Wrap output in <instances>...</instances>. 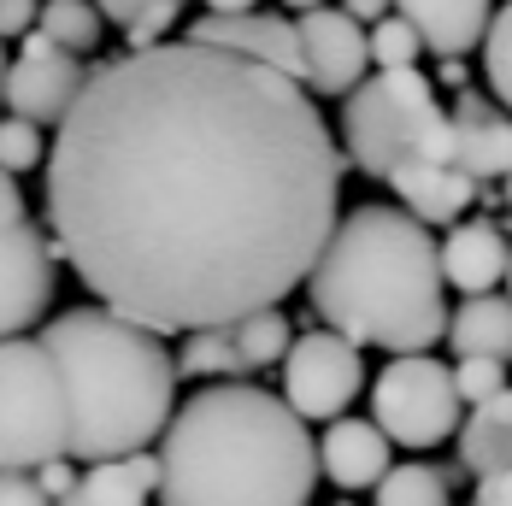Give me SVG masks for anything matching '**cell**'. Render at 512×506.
<instances>
[{"label":"cell","mask_w":512,"mask_h":506,"mask_svg":"<svg viewBox=\"0 0 512 506\" xmlns=\"http://www.w3.org/2000/svg\"><path fill=\"white\" fill-rule=\"evenodd\" d=\"M342 165L301 77L189 36L95 65L42 159L59 253L159 336L295 295L342 218Z\"/></svg>","instance_id":"1"},{"label":"cell","mask_w":512,"mask_h":506,"mask_svg":"<svg viewBox=\"0 0 512 506\" xmlns=\"http://www.w3.org/2000/svg\"><path fill=\"white\" fill-rule=\"evenodd\" d=\"M318 448L307 418L254 383H206L159 430V506H307Z\"/></svg>","instance_id":"2"},{"label":"cell","mask_w":512,"mask_h":506,"mask_svg":"<svg viewBox=\"0 0 512 506\" xmlns=\"http://www.w3.org/2000/svg\"><path fill=\"white\" fill-rule=\"evenodd\" d=\"M312 312L359 348L424 354L448 330V277L430 224L407 206H359L336 218L307 271Z\"/></svg>","instance_id":"3"},{"label":"cell","mask_w":512,"mask_h":506,"mask_svg":"<svg viewBox=\"0 0 512 506\" xmlns=\"http://www.w3.org/2000/svg\"><path fill=\"white\" fill-rule=\"evenodd\" d=\"M48 354L59 359L65 395H71V459H118L154 448L171 401H177V365L159 330L112 312L77 306L42 330Z\"/></svg>","instance_id":"4"},{"label":"cell","mask_w":512,"mask_h":506,"mask_svg":"<svg viewBox=\"0 0 512 506\" xmlns=\"http://www.w3.org/2000/svg\"><path fill=\"white\" fill-rule=\"evenodd\" d=\"M342 101H348L342 148H348V165H359L365 177H389L395 165H412V159L454 165V148H460L454 112H442L418 65H371Z\"/></svg>","instance_id":"5"},{"label":"cell","mask_w":512,"mask_h":506,"mask_svg":"<svg viewBox=\"0 0 512 506\" xmlns=\"http://www.w3.org/2000/svg\"><path fill=\"white\" fill-rule=\"evenodd\" d=\"M71 442V395L48 342L6 336L0 342V471H30L65 454Z\"/></svg>","instance_id":"6"},{"label":"cell","mask_w":512,"mask_h":506,"mask_svg":"<svg viewBox=\"0 0 512 506\" xmlns=\"http://www.w3.org/2000/svg\"><path fill=\"white\" fill-rule=\"evenodd\" d=\"M465 401L454 371L430 354H395L371 383V424L401 448H442L454 442Z\"/></svg>","instance_id":"7"},{"label":"cell","mask_w":512,"mask_h":506,"mask_svg":"<svg viewBox=\"0 0 512 506\" xmlns=\"http://www.w3.org/2000/svg\"><path fill=\"white\" fill-rule=\"evenodd\" d=\"M359 389H365V359H359L354 336L324 324V330H307V336L289 342V354H283V401L307 424L342 418L359 401Z\"/></svg>","instance_id":"8"},{"label":"cell","mask_w":512,"mask_h":506,"mask_svg":"<svg viewBox=\"0 0 512 506\" xmlns=\"http://www.w3.org/2000/svg\"><path fill=\"white\" fill-rule=\"evenodd\" d=\"M83 65H77V53L59 48L53 36H42L36 24L24 30V53L6 65V112H18V118H30V124H59L65 118V106L77 101V89H83Z\"/></svg>","instance_id":"9"},{"label":"cell","mask_w":512,"mask_h":506,"mask_svg":"<svg viewBox=\"0 0 512 506\" xmlns=\"http://www.w3.org/2000/svg\"><path fill=\"white\" fill-rule=\"evenodd\" d=\"M53 301V248L48 236L18 218L0 230V342L24 336Z\"/></svg>","instance_id":"10"},{"label":"cell","mask_w":512,"mask_h":506,"mask_svg":"<svg viewBox=\"0 0 512 506\" xmlns=\"http://www.w3.org/2000/svg\"><path fill=\"white\" fill-rule=\"evenodd\" d=\"M295 30H301V59H307V77H301V83H307L312 95L342 101L359 77L371 71V53H365V30H359V18L336 12L330 0H324V6H307V12L295 18Z\"/></svg>","instance_id":"11"},{"label":"cell","mask_w":512,"mask_h":506,"mask_svg":"<svg viewBox=\"0 0 512 506\" xmlns=\"http://www.w3.org/2000/svg\"><path fill=\"white\" fill-rule=\"evenodd\" d=\"M189 42H212V48H236L248 59H265L289 77H307V59H301V30L295 18H271V12H206V18H189L183 24Z\"/></svg>","instance_id":"12"},{"label":"cell","mask_w":512,"mask_h":506,"mask_svg":"<svg viewBox=\"0 0 512 506\" xmlns=\"http://www.w3.org/2000/svg\"><path fill=\"white\" fill-rule=\"evenodd\" d=\"M395 442L377 430V424H365V418H330L324 424V442H318V477H330L336 489H371L389 465H395Z\"/></svg>","instance_id":"13"},{"label":"cell","mask_w":512,"mask_h":506,"mask_svg":"<svg viewBox=\"0 0 512 506\" xmlns=\"http://www.w3.org/2000/svg\"><path fill=\"white\" fill-rule=\"evenodd\" d=\"M383 183L395 189V201L407 206L418 224H460L465 212L477 206V177H465L460 165L412 159V165H395Z\"/></svg>","instance_id":"14"},{"label":"cell","mask_w":512,"mask_h":506,"mask_svg":"<svg viewBox=\"0 0 512 506\" xmlns=\"http://www.w3.org/2000/svg\"><path fill=\"white\" fill-rule=\"evenodd\" d=\"M454 130H460V148L454 165L477 183H501L512 171V118L495 112L483 95H460L454 101Z\"/></svg>","instance_id":"15"},{"label":"cell","mask_w":512,"mask_h":506,"mask_svg":"<svg viewBox=\"0 0 512 506\" xmlns=\"http://www.w3.org/2000/svg\"><path fill=\"white\" fill-rule=\"evenodd\" d=\"M159 489V454H118V459H89V471L77 477L71 495L53 506H148Z\"/></svg>","instance_id":"16"},{"label":"cell","mask_w":512,"mask_h":506,"mask_svg":"<svg viewBox=\"0 0 512 506\" xmlns=\"http://www.w3.org/2000/svg\"><path fill=\"white\" fill-rule=\"evenodd\" d=\"M395 12L418 30V42L448 59V53H471L489 30L495 0H395Z\"/></svg>","instance_id":"17"},{"label":"cell","mask_w":512,"mask_h":506,"mask_svg":"<svg viewBox=\"0 0 512 506\" xmlns=\"http://www.w3.org/2000/svg\"><path fill=\"white\" fill-rule=\"evenodd\" d=\"M436 253H442V277L460 295H483L507 277V236L495 224H448V242Z\"/></svg>","instance_id":"18"},{"label":"cell","mask_w":512,"mask_h":506,"mask_svg":"<svg viewBox=\"0 0 512 506\" xmlns=\"http://www.w3.org/2000/svg\"><path fill=\"white\" fill-rule=\"evenodd\" d=\"M454 436H460V465L471 477L512 465V389H495L489 401H477Z\"/></svg>","instance_id":"19"},{"label":"cell","mask_w":512,"mask_h":506,"mask_svg":"<svg viewBox=\"0 0 512 506\" xmlns=\"http://www.w3.org/2000/svg\"><path fill=\"white\" fill-rule=\"evenodd\" d=\"M448 342H454V354H489V359H507L512 365V295L501 301L495 289H483V295H471V301L448 318V330H442Z\"/></svg>","instance_id":"20"},{"label":"cell","mask_w":512,"mask_h":506,"mask_svg":"<svg viewBox=\"0 0 512 506\" xmlns=\"http://www.w3.org/2000/svg\"><path fill=\"white\" fill-rule=\"evenodd\" d=\"M230 342H236V354H242V371H259V365H277V359L289 354L295 330H289V318H283L277 306H259V312H242V318L230 324Z\"/></svg>","instance_id":"21"},{"label":"cell","mask_w":512,"mask_h":506,"mask_svg":"<svg viewBox=\"0 0 512 506\" xmlns=\"http://www.w3.org/2000/svg\"><path fill=\"white\" fill-rule=\"evenodd\" d=\"M36 30H42V36H53L59 48L89 53V48H101L106 18H101V6H95V0H42Z\"/></svg>","instance_id":"22"},{"label":"cell","mask_w":512,"mask_h":506,"mask_svg":"<svg viewBox=\"0 0 512 506\" xmlns=\"http://www.w3.org/2000/svg\"><path fill=\"white\" fill-rule=\"evenodd\" d=\"M242 371V354L230 342V324H206V330H183V354H177V377H230Z\"/></svg>","instance_id":"23"},{"label":"cell","mask_w":512,"mask_h":506,"mask_svg":"<svg viewBox=\"0 0 512 506\" xmlns=\"http://www.w3.org/2000/svg\"><path fill=\"white\" fill-rule=\"evenodd\" d=\"M377 506H448V471L436 465H389L371 483Z\"/></svg>","instance_id":"24"},{"label":"cell","mask_w":512,"mask_h":506,"mask_svg":"<svg viewBox=\"0 0 512 506\" xmlns=\"http://www.w3.org/2000/svg\"><path fill=\"white\" fill-rule=\"evenodd\" d=\"M483 77H489V89H495V101L512 112V0L501 12H489V30H483Z\"/></svg>","instance_id":"25"},{"label":"cell","mask_w":512,"mask_h":506,"mask_svg":"<svg viewBox=\"0 0 512 506\" xmlns=\"http://www.w3.org/2000/svg\"><path fill=\"white\" fill-rule=\"evenodd\" d=\"M48 159L42 148V124H30V118H18V112H0V171H36Z\"/></svg>","instance_id":"26"},{"label":"cell","mask_w":512,"mask_h":506,"mask_svg":"<svg viewBox=\"0 0 512 506\" xmlns=\"http://www.w3.org/2000/svg\"><path fill=\"white\" fill-rule=\"evenodd\" d=\"M418 30H412L401 12H383L377 24H371V36H365V53H371V65H418Z\"/></svg>","instance_id":"27"},{"label":"cell","mask_w":512,"mask_h":506,"mask_svg":"<svg viewBox=\"0 0 512 506\" xmlns=\"http://www.w3.org/2000/svg\"><path fill=\"white\" fill-rule=\"evenodd\" d=\"M454 389H460L465 406L489 401L495 389H507V359H489V354H465L454 365Z\"/></svg>","instance_id":"28"},{"label":"cell","mask_w":512,"mask_h":506,"mask_svg":"<svg viewBox=\"0 0 512 506\" xmlns=\"http://www.w3.org/2000/svg\"><path fill=\"white\" fill-rule=\"evenodd\" d=\"M95 6H101L106 24L124 30V24H136V18H148V12H183L189 0H95Z\"/></svg>","instance_id":"29"},{"label":"cell","mask_w":512,"mask_h":506,"mask_svg":"<svg viewBox=\"0 0 512 506\" xmlns=\"http://www.w3.org/2000/svg\"><path fill=\"white\" fill-rule=\"evenodd\" d=\"M0 506H53L30 471H0Z\"/></svg>","instance_id":"30"},{"label":"cell","mask_w":512,"mask_h":506,"mask_svg":"<svg viewBox=\"0 0 512 506\" xmlns=\"http://www.w3.org/2000/svg\"><path fill=\"white\" fill-rule=\"evenodd\" d=\"M36 12H42V0H0V42L6 36H24L36 24Z\"/></svg>","instance_id":"31"},{"label":"cell","mask_w":512,"mask_h":506,"mask_svg":"<svg viewBox=\"0 0 512 506\" xmlns=\"http://www.w3.org/2000/svg\"><path fill=\"white\" fill-rule=\"evenodd\" d=\"M471 506H512V465L483 471V477H477V501Z\"/></svg>","instance_id":"32"},{"label":"cell","mask_w":512,"mask_h":506,"mask_svg":"<svg viewBox=\"0 0 512 506\" xmlns=\"http://www.w3.org/2000/svg\"><path fill=\"white\" fill-rule=\"evenodd\" d=\"M24 218V195H18V177L12 171H0V230L6 224H18Z\"/></svg>","instance_id":"33"},{"label":"cell","mask_w":512,"mask_h":506,"mask_svg":"<svg viewBox=\"0 0 512 506\" xmlns=\"http://www.w3.org/2000/svg\"><path fill=\"white\" fill-rule=\"evenodd\" d=\"M342 12H348V18H359V24H365V18H371V24H377V18H383V12H395V0H348V6H342Z\"/></svg>","instance_id":"34"},{"label":"cell","mask_w":512,"mask_h":506,"mask_svg":"<svg viewBox=\"0 0 512 506\" xmlns=\"http://www.w3.org/2000/svg\"><path fill=\"white\" fill-rule=\"evenodd\" d=\"M436 83H448V89H460V83H465V65H460V53H448V59H442V71H436Z\"/></svg>","instance_id":"35"},{"label":"cell","mask_w":512,"mask_h":506,"mask_svg":"<svg viewBox=\"0 0 512 506\" xmlns=\"http://www.w3.org/2000/svg\"><path fill=\"white\" fill-rule=\"evenodd\" d=\"M248 6H259V0H206V12H248Z\"/></svg>","instance_id":"36"},{"label":"cell","mask_w":512,"mask_h":506,"mask_svg":"<svg viewBox=\"0 0 512 506\" xmlns=\"http://www.w3.org/2000/svg\"><path fill=\"white\" fill-rule=\"evenodd\" d=\"M6 65H12V59H6V48H0V112H6Z\"/></svg>","instance_id":"37"},{"label":"cell","mask_w":512,"mask_h":506,"mask_svg":"<svg viewBox=\"0 0 512 506\" xmlns=\"http://www.w3.org/2000/svg\"><path fill=\"white\" fill-rule=\"evenodd\" d=\"M289 12H307V6H324V0H283Z\"/></svg>","instance_id":"38"},{"label":"cell","mask_w":512,"mask_h":506,"mask_svg":"<svg viewBox=\"0 0 512 506\" xmlns=\"http://www.w3.org/2000/svg\"><path fill=\"white\" fill-rule=\"evenodd\" d=\"M501 183H507V206H512V171L501 177ZM507 230H512V212H507Z\"/></svg>","instance_id":"39"},{"label":"cell","mask_w":512,"mask_h":506,"mask_svg":"<svg viewBox=\"0 0 512 506\" xmlns=\"http://www.w3.org/2000/svg\"><path fill=\"white\" fill-rule=\"evenodd\" d=\"M507 295H512V248H507Z\"/></svg>","instance_id":"40"}]
</instances>
